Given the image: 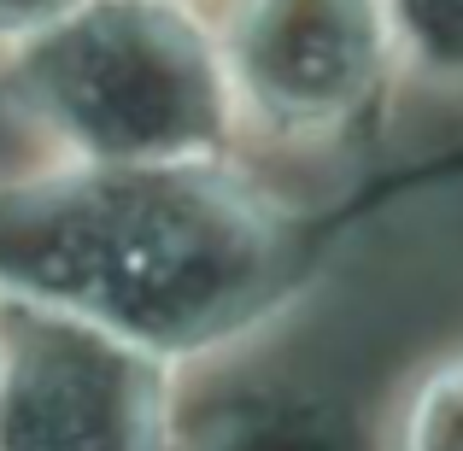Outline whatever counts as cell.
<instances>
[{"label":"cell","instance_id":"5b68a950","mask_svg":"<svg viewBox=\"0 0 463 451\" xmlns=\"http://www.w3.org/2000/svg\"><path fill=\"white\" fill-rule=\"evenodd\" d=\"M387 12L422 65L463 77V0H387Z\"/></svg>","mask_w":463,"mask_h":451},{"label":"cell","instance_id":"52a82bcc","mask_svg":"<svg viewBox=\"0 0 463 451\" xmlns=\"http://www.w3.org/2000/svg\"><path fill=\"white\" fill-rule=\"evenodd\" d=\"M82 0H0V35H42Z\"/></svg>","mask_w":463,"mask_h":451},{"label":"cell","instance_id":"277c9868","mask_svg":"<svg viewBox=\"0 0 463 451\" xmlns=\"http://www.w3.org/2000/svg\"><path fill=\"white\" fill-rule=\"evenodd\" d=\"M382 0H241L229 77L282 124H335L375 77Z\"/></svg>","mask_w":463,"mask_h":451},{"label":"cell","instance_id":"6da1fadb","mask_svg":"<svg viewBox=\"0 0 463 451\" xmlns=\"http://www.w3.org/2000/svg\"><path fill=\"white\" fill-rule=\"evenodd\" d=\"M188 170L112 164V188L89 193L42 240V294L118 334L212 328L247 305L270 270V235L241 193Z\"/></svg>","mask_w":463,"mask_h":451},{"label":"cell","instance_id":"8992f818","mask_svg":"<svg viewBox=\"0 0 463 451\" xmlns=\"http://www.w3.org/2000/svg\"><path fill=\"white\" fill-rule=\"evenodd\" d=\"M411 451H463V363H452V370L417 399Z\"/></svg>","mask_w":463,"mask_h":451},{"label":"cell","instance_id":"3957f363","mask_svg":"<svg viewBox=\"0 0 463 451\" xmlns=\"http://www.w3.org/2000/svg\"><path fill=\"white\" fill-rule=\"evenodd\" d=\"M0 451H170L153 358L100 316L42 305L0 346Z\"/></svg>","mask_w":463,"mask_h":451},{"label":"cell","instance_id":"7a4b0ae2","mask_svg":"<svg viewBox=\"0 0 463 451\" xmlns=\"http://www.w3.org/2000/svg\"><path fill=\"white\" fill-rule=\"evenodd\" d=\"M47 112L112 164H188L223 117L212 47L158 0H82L42 30Z\"/></svg>","mask_w":463,"mask_h":451}]
</instances>
